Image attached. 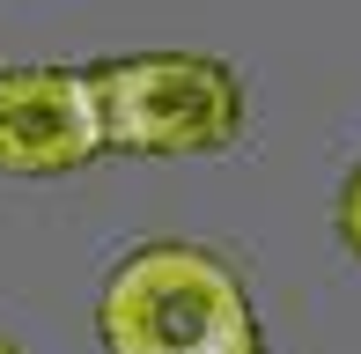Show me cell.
Here are the masks:
<instances>
[{"label":"cell","mask_w":361,"mask_h":354,"mask_svg":"<svg viewBox=\"0 0 361 354\" xmlns=\"http://www.w3.org/2000/svg\"><path fill=\"white\" fill-rule=\"evenodd\" d=\"M104 354H266L251 288L200 244H140L96 303Z\"/></svg>","instance_id":"obj_1"},{"label":"cell","mask_w":361,"mask_h":354,"mask_svg":"<svg viewBox=\"0 0 361 354\" xmlns=\"http://www.w3.org/2000/svg\"><path fill=\"white\" fill-rule=\"evenodd\" d=\"M111 155H214L243 133V82L207 52H133L89 67Z\"/></svg>","instance_id":"obj_2"},{"label":"cell","mask_w":361,"mask_h":354,"mask_svg":"<svg viewBox=\"0 0 361 354\" xmlns=\"http://www.w3.org/2000/svg\"><path fill=\"white\" fill-rule=\"evenodd\" d=\"M104 111L96 82L74 67H0V170L8 177H67L96 163Z\"/></svg>","instance_id":"obj_3"},{"label":"cell","mask_w":361,"mask_h":354,"mask_svg":"<svg viewBox=\"0 0 361 354\" xmlns=\"http://www.w3.org/2000/svg\"><path fill=\"white\" fill-rule=\"evenodd\" d=\"M339 236H347V251L361 259V170L347 177V192H339Z\"/></svg>","instance_id":"obj_4"},{"label":"cell","mask_w":361,"mask_h":354,"mask_svg":"<svg viewBox=\"0 0 361 354\" xmlns=\"http://www.w3.org/2000/svg\"><path fill=\"white\" fill-rule=\"evenodd\" d=\"M0 354H15V347H8V340H0Z\"/></svg>","instance_id":"obj_5"}]
</instances>
